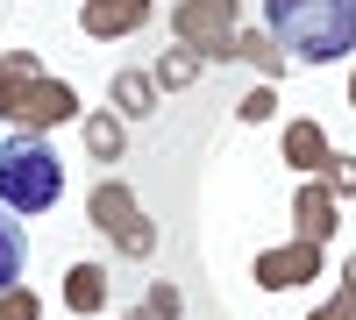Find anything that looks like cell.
<instances>
[{
	"label": "cell",
	"mask_w": 356,
	"mask_h": 320,
	"mask_svg": "<svg viewBox=\"0 0 356 320\" xmlns=\"http://www.w3.org/2000/svg\"><path fill=\"white\" fill-rule=\"evenodd\" d=\"M264 36L300 65H335L356 50V0H264Z\"/></svg>",
	"instance_id": "obj_1"
},
{
	"label": "cell",
	"mask_w": 356,
	"mask_h": 320,
	"mask_svg": "<svg viewBox=\"0 0 356 320\" xmlns=\"http://www.w3.org/2000/svg\"><path fill=\"white\" fill-rule=\"evenodd\" d=\"M65 199V157L43 135H8L0 142V207L8 214H50Z\"/></svg>",
	"instance_id": "obj_2"
},
{
	"label": "cell",
	"mask_w": 356,
	"mask_h": 320,
	"mask_svg": "<svg viewBox=\"0 0 356 320\" xmlns=\"http://www.w3.org/2000/svg\"><path fill=\"white\" fill-rule=\"evenodd\" d=\"M86 221H93V228H100V235L122 249V256H136V264L157 249V228L143 221V199H136L122 178H100L93 192H86Z\"/></svg>",
	"instance_id": "obj_3"
},
{
	"label": "cell",
	"mask_w": 356,
	"mask_h": 320,
	"mask_svg": "<svg viewBox=\"0 0 356 320\" xmlns=\"http://www.w3.org/2000/svg\"><path fill=\"white\" fill-rule=\"evenodd\" d=\"M171 36L200 50L207 65H228L235 36H243V0H178L171 8Z\"/></svg>",
	"instance_id": "obj_4"
},
{
	"label": "cell",
	"mask_w": 356,
	"mask_h": 320,
	"mask_svg": "<svg viewBox=\"0 0 356 320\" xmlns=\"http://www.w3.org/2000/svg\"><path fill=\"white\" fill-rule=\"evenodd\" d=\"M0 114H8L22 135H43V128H57V121H72V114H79V85L43 71V78H29L22 93H8V100H0Z\"/></svg>",
	"instance_id": "obj_5"
},
{
	"label": "cell",
	"mask_w": 356,
	"mask_h": 320,
	"mask_svg": "<svg viewBox=\"0 0 356 320\" xmlns=\"http://www.w3.org/2000/svg\"><path fill=\"white\" fill-rule=\"evenodd\" d=\"M250 278H257V292H300V285L321 278V242H278V249H264L250 264Z\"/></svg>",
	"instance_id": "obj_6"
},
{
	"label": "cell",
	"mask_w": 356,
	"mask_h": 320,
	"mask_svg": "<svg viewBox=\"0 0 356 320\" xmlns=\"http://www.w3.org/2000/svg\"><path fill=\"white\" fill-rule=\"evenodd\" d=\"M157 15V0H86L79 8V28L93 43H122V36H143Z\"/></svg>",
	"instance_id": "obj_7"
},
{
	"label": "cell",
	"mask_w": 356,
	"mask_h": 320,
	"mask_svg": "<svg viewBox=\"0 0 356 320\" xmlns=\"http://www.w3.org/2000/svg\"><path fill=\"white\" fill-rule=\"evenodd\" d=\"M335 214H342V199L321 178H300V192H292V242H321V249H328V235L342 228Z\"/></svg>",
	"instance_id": "obj_8"
},
{
	"label": "cell",
	"mask_w": 356,
	"mask_h": 320,
	"mask_svg": "<svg viewBox=\"0 0 356 320\" xmlns=\"http://www.w3.org/2000/svg\"><path fill=\"white\" fill-rule=\"evenodd\" d=\"M328 128H321V121H307V114H300V121H285V164L292 171H300V178H321V171H328Z\"/></svg>",
	"instance_id": "obj_9"
},
{
	"label": "cell",
	"mask_w": 356,
	"mask_h": 320,
	"mask_svg": "<svg viewBox=\"0 0 356 320\" xmlns=\"http://www.w3.org/2000/svg\"><path fill=\"white\" fill-rule=\"evenodd\" d=\"M107 299H114V285H107V264H72V271H65V306H72L79 320L107 313Z\"/></svg>",
	"instance_id": "obj_10"
},
{
	"label": "cell",
	"mask_w": 356,
	"mask_h": 320,
	"mask_svg": "<svg viewBox=\"0 0 356 320\" xmlns=\"http://www.w3.org/2000/svg\"><path fill=\"white\" fill-rule=\"evenodd\" d=\"M107 100H114L122 121H150V114H157V78H150V71H114Z\"/></svg>",
	"instance_id": "obj_11"
},
{
	"label": "cell",
	"mask_w": 356,
	"mask_h": 320,
	"mask_svg": "<svg viewBox=\"0 0 356 320\" xmlns=\"http://www.w3.org/2000/svg\"><path fill=\"white\" fill-rule=\"evenodd\" d=\"M122 142H129V121L114 107L86 114V150H93V164H122Z\"/></svg>",
	"instance_id": "obj_12"
},
{
	"label": "cell",
	"mask_w": 356,
	"mask_h": 320,
	"mask_svg": "<svg viewBox=\"0 0 356 320\" xmlns=\"http://www.w3.org/2000/svg\"><path fill=\"white\" fill-rule=\"evenodd\" d=\"M200 71H207V57L178 43V50L157 57V71H150V78H157V93H186V85H200Z\"/></svg>",
	"instance_id": "obj_13"
},
{
	"label": "cell",
	"mask_w": 356,
	"mask_h": 320,
	"mask_svg": "<svg viewBox=\"0 0 356 320\" xmlns=\"http://www.w3.org/2000/svg\"><path fill=\"white\" fill-rule=\"evenodd\" d=\"M22 264H29V235H22V221H8V207H0V292L22 285Z\"/></svg>",
	"instance_id": "obj_14"
},
{
	"label": "cell",
	"mask_w": 356,
	"mask_h": 320,
	"mask_svg": "<svg viewBox=\"0 0 356 320\" xmlns=\"http://www.w3.org/2000/svg\"><path fill=\"white\" fill-rule=\"evenodd\" d=\"M178 313H186V292H178L171 278H157L150 292H143V306H129L122 320H178Z\"/></svg>",
	"instance_id": "obj_15"
},
{
	"label": "cell",
	"mask_w": 356,
	"mask_h": 320,
	"mask_svg": "<svg viewBox=\"0 0 356 320\" xmlns=\"http://www.w3.org/2000/svg\"><path fill=\"white\" fill-rule=\"evenodd\" d=\"M235 57H243V65H257L264 78H278V71H285V50L264 36V28H243V36H235Z\"/></svg>",
	"instance_id": "obj_16"
},
{
	"label": "cell",
	"mask_w": 356,
	"mask_h": 320,
	"mask_svg": "<svg viewBox=\"0 0 356 320\" xmlns=\"http://www.w3.org/2000/svg\"><path fill=\"white\" fill-rule=\"evenodd\" d=\"M29 78H43V57H36V50H8V57H0V100L22 93Z\"/></svg>",
	"instance_id": "obj_17"
},
{
	"label": "cell",
	"mask_w": 356,
	"mask_h": 320,
	"mask_svg": "<svg viewBox=\"0 0 356 320\" xmlns=\"http://www.w3.org/2000/svg\"><path fill=\"white\" fill-rule=\"evenodd\" d=\"M307 320H356V256L342 264V285H335V299H328V306H314Z\"/></svg>",
	"instance_id": "obj_18"
},
{
	"label": "cell",
	"mask_w": 356,
	"mask_h": 320,
	"mask_svg": "<svg viewBox=\"0 0 356 320\" xmlns=\"http://www.w3.org/2000/svg\"><path fill=\"white\" fill-rule=\"evenodd\" d=\"M0 320H43V299L29 292V285H8V292H0Z\"/></svg>",
	"instance_id": "obj_19"
},
{
	"label": "cell",
	"mask_w": 356,
	"mask_h": 320,
	"mask_svg": "<svg viewBox=\"0 0 356 320\" xmlns=\"http://www.w3.org/2000/svg\"><path fill=\"white\" fill-rule=\"evenodd\" d=\"M321 185H328L335 199H356V157H342V150H335V157H328V171H321Z\"/></svg>",
	"instance_id": "obj_20"
},
{
	"label": "cell",
	"mask_w": 356,
	"mask_h": 320,
	"mask_svg": "<svg viewBox=\"0 0 356 320\" xmlns=\"http://www.w3.org/2000/svg\"><path fill=\"white\" fill-rule=\"evenodd\" d=\"M235 114H243L250 128H257V121H271V114H278V93H271V85H257V93H243V107H235Z\"/></svg>",
	"instance_id": "obj_21"
},
{
	"label": "cell",
	"mask_w": 356,
	"mask_h": 320,
	"mask_svg": "<svg viewBox=\"0 0 356 320\" xmlns=\"http://www.w3.org/2000/svg\"><path fill=\"white\" fill-rule=\"evenodd\" d=\"M349 107H356V71H349Z\"/></svg>",
	"instance_id": "obj_22"
}]
</instances>
